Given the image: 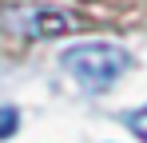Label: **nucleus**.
<instances>
[{
    "instance_id": "f257e3e1",
    "label": "nucleus",
    "mask_w": 147,
    "mask_h": 143,
    "mask_svg": "<svg viewBox=\"0 0 147 143\" xmlns=\"http://www.w3.org/2000/svg\"><path fill=\"white\" fill-rule=\"evenodd\" d=\"M60 64H64V72L72 76L84 92L99 95L131 68V52L119 48V44H107V40H88V44L64 48Z\"/></svg>"
},
{
    "instance_id": "f03ea898",
    "label": "nucleus",
    "mask_w": 147,
    "mask_h": 143,
    "mask_svg": "<svg viewBox=\"0 0 147 143\" xmlns=\"http://www.w3.org/2000/svg\"><path fill=\"white\" fill-rule=\"evenodd\" d=\"M0 20L8 32L16 36H32V40H44V36H64L72 32L76 20L68 12H56V8H44V4H12L0 12Z\"/></svg>"
},
{
    "instance_id": "7ed1b4c3",
    "label": "nucleus",
    "mask_w": 147,
    "mask_h": 143,
    "mask_svg": "<svg viewBox=\"0 0 147 143\" xmlns=\"http://www.w3.org/2000/svg\"><path fill=\"white\" fill-rule=\"evenodd\" d=\"M123 123H127V127H131V131L147 143V103H143V107H135V111H127V119H123Z\"/></svg>"
},
{
    "instance_id": "20e7f679",
    "label": "nucleus",
    "mask_w": 147,
    "mask_h": 143,
    "mask_svg": "<svg viewBox=\"0 0 147 143\" xmlns=\"http://www.w3.org/2000/svg\"><path fill=\"white\" fill-rule=\"evenodd\" d=\"M16 123H20L16 107H0V135H4V139H8V135L16 131Z\"/></svg>"
}]
</instances>
